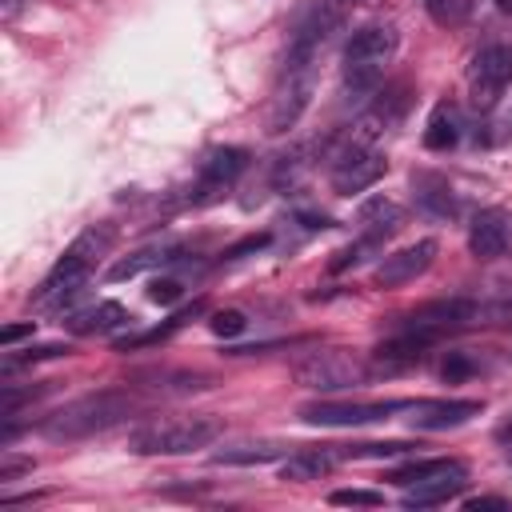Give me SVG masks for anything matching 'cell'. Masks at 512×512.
Returning <instances> with one entry per match:
<instances>
[{
    "instance_id": "obj_2",
    "label": "cell",
    "mask_w": 512,
    "mask_h": 512,
    "mask_svg": "<svg viewBox=\"0 0 512 512\" xmlns=\"http://www.w3.org/2000/svg\"><path fill=\"white\" fill-rule=\"evenodd\" d=\"M132 412H136V396L132 392L104 388V392H88L80 400H68L52 416H44L40 432L48 440H88L96 432H108V428L124 424Z\"/></svg>"
},
{
    "instance_id": "obj_30",
    "label": "cell",
    "mask_w": 512,
    "mask_h": 512,
    "mask_svg": "<svg viewBox=\"0 0 512 512\" xmlns=\"http://www.w3.org/2000/svg\"><path fill=\"white\" fill-rule=\"evenodd\" d=\"M208 328H212L216 336H224V340H228V336H240V332L248 328V320H244V312H240V308H224V312H216V316L208 320Z\"/></svg>"
},
{
    "instance_id": "obj_32",
    "label": "cell",
    "mask_w": 512,
    "mask_h": 512,
    "mask_svg": "<svg viewBox=\"0 0 512 512\" xmlns=\"http://www.w3.org/2000/svg\"><path fill=\"white\" fill-rule=\"evenodd\" d=\"M472 372H476V364L468 360V352H448L444 364H440V376H444L448 384H460V380H468Z\"/></svg>"
},
{
    "instance_id": "obj_23",
    "label": "cell",
    "mask_w": 512,
    "mask_h": 512,
    "mask_svg": "<svg viewBox=\"0 0 512 512\" xmlns=\"http://www.w3.org/2000/svg\"><path fill=\"white\" fill-rule=\"evenodd\" d=\"M468 484V476H440V480H428V484H412L404 492V508H432V504H444L452 496H460Z\"/></svg>"
},
{
    "instance_id": "obj_14",
    "label": "cell",
    "mask_w": 512,
    "mask_h": 512,
    "mask_svg": "<svg viewBox=\"0 0 512 512\" xmlns=\"http://www.w3.org/2000/svg\"><path fill=\"white\" fill-rule=\"evenodd\" d=\"M408 116V88L404 84H396V88H384L380 92V100L356 120V144H376L380 136H388L400 120Z\"/></svg>"
},
{
    "instance_id": "obj_24",
    "label": "cell",
    "mask_w": 512,
    "mask_h": 512,
    "mask_svg": "<svg viewBox=\"0 0 512 512\" xmlns=\"http://www.w3.org/2000/svg\"><path fill=\"white\" fill-rule=\"evenodd\" d=\"M280 456H288V444H280V440H252V444L220 448L212 460L216 464H268V460H280Z\"/></svg>"
},
{
    "instance_id": "obj_20",
    "label": "cell",
    "mask_w": 512,
    "mask_h": 512,
    "mask_svg": "<svg viewBox=\"0 0 512 512\" xmlns=\"http://www.w3.org/2000/svg\"><path fill=\"white\" fill-rule=\"evenodd\" d=\"M176 260V244H152V248H140V252H128L120 256L112 268H108V280L120 284V280H132L148 268H160V264H172Z\"/></svg>"
},
{
    "instance_id": "obj_40",
    "label": "cell",
    "mask_w": 512,
    "mask_h": 512,
    "mask_svg": "<svg viewBox=\"0 0 512 512\" xmlns=\"http://www.w3.org/2000/svg\"><path fill=\"white\" fill-rule=\"evenodd\" d=\"M496 436H500L504 444H512V420H508V424H500V432H496Z\"/></svg>"
},
{
    "instance_id": "obj_8",
    "label": "cell",
    "mask_w": 512,
    "mask_h": 512,
    "mask_svg": "<svg viewBox=\"0 0 512 512\" xmlns=\"http://www.w3.org/2000/svg\"><path fill=\"white\" fill-rule=\"evenodd\" d=\"M512 84V48L508 44H484L472 56L468 68V100L476 112H492L500 104V96Z\"/></svg>"
},
{
    "instance_id": "obj_17",
    "label": "cell",
    "mask_w": 512,
    "mask_h": 512,
    "mask_svg": "<svg viewBox=\"0 0 512 512\" xmlns=\"http://www.w3.org/2000/svg\"><path fill=\"white\" fill-rule=\"evenodd\" d=\"M64 324H68V332H76V336H108V332L132 324V316H128L124 304H116V300H100V304H88V308L72 312Z\"/></svg>"
},
{
    "instance_id": "obj_37",
    "label": "cell",
    "mask_w": 512,
    "mask_h": 512,
    "mask_svg": "<svg viewBox=\"0 0 512 512\" xmlns=\"http://www.w3.org/2000/svg\"><path fill=\"white\" fill-rule=\"evenodd\" d=\"M24 336H32V320H24V324H8V328H0V344L4 348H12L16 340H24Z\"/></svg>"
},
{
    "instance_id": "obj_21",
    "label": "cell",
    "mask_w": 512,
    "mask_h": 512,
    "mask_svg": "<svg viewBox=\"0 0 512 512\" xmlns=\"http://www.w3.org/2000/svg\"><path fill=\"white\" fill-rule=\"evenodd\" d=\"M440 476H468V468L460 460H448V456H436V460H412L396 472H388L392 484L400 488H412V484H428V480H440Z\"/></svg>"
},
{
    "instance_id": "obj_35",
    "label": "cell",
    "mask_w": 512,
    "mask_h": 512,
    "mask_svg": "<svg viewBox=\"0 0 512 512\" xmlns=\"http://www.w3.org/2000/svg\"><path fill=\"white\" fill-rule=\"evenodd\" d=\"M24 472H32V460L28 456H0V484L4 480H16Z\"/></svg>"
},
{
    "instance_id": "obj_22",
    "label": "cell",
    "mask_w": 512,
    "mask_h": 512,
    "mask_svg": "<svg viewBox=\"0 0 512 512\" xmlns=\"http://www.w3.org/2000/svg\"><path fill=\"white\" fill-rule=\"evenodd\" d=\"M456 140H460V112L452 104H436L428 116V128H424V148L448 152Z\"/></svg>"
},
{
    "instance_id": "obj_28",
    "label": "cell",
    "mask_w": 512,
    "mask_h": 512,
    "mask_svg": "<svg viewBox=\"0 0 512 512\" xmlns=\"http://www.w3.org/2000/svg\"><path fill=\"white\" fill-rule=\"evenodd\" d=\"M424 8H428V16H432L440 28H456V24L468 20L472 0H424Z\"/></svg>"
},
{
    "instance_id": "obj_7",
    "label": "cell",
    "mask_w": 512,
    "mask_h": 512,
    "mask_svg": "<svg viewBox=\"0 0 512 512\" xmlns=\"http://www.w3.org/2000/svg\"><path fill=\"white\" fill-rule=\"evenodd\" d=\"M312 92H316V64L284 60L280 80H276V92H272L268 112H264V132L280 136V132L296 128V120H300L304 108L312 104Z\"/></svg>"
},
{
    "instance_id": "obj_10",
    "label": "cell",
    "mask_w": 512,
    "mask_h": 512,
    "mask_svg": "<svg viewBox=\"0 0 512 512\" xmlns=\"http://www.w3.org/2000/svg\"><path fill=\"white\" fill-rule=\"evenodd\" d=\"M472 320H480V304L476 300H468V296H444V300H428V304L412 308L404 316V332H412V336H420V340L432 344L444 332L464 328Z\"/></svg>"
},
{
    "instance_id": "obj_41",
    "label": "cell",
    "mask_w": 512,
    "mask_h": 512,
    "mask_svg": "<svg viewBox=\"0 0 512 512\" xmlns=\"http://www.w3.org/2000/svg\"><path fill=\"white\" fill-rule=\"evenodd\" d=\"M496 4H500V8H504V12H512V0H496Z\"/></svg>"
},
{
    "instance_id": "obj_19",
    "label": "cell",
    "mask_w": 512,
    "mask_h": 512,
    "mask_svg": "<svg viewBox=\"0 0 512 512\" xmlns=\"http://www.w3.org/2000/svg\"><path fill=\"white\" fill-rule=\"evenodd\" d=\"M412 188H416V204L428 212V216H456V196H452V184L440 176V172H412Z\"/></svg>"
},
{
    "instance_id": "obj_9",
    "label": "cell",
    "mask_w": 512,
    "mask_h": 512,
    "mask_svg": "<svg viewBox=\"0 0 512 512\" xmlns=\"http://www.w3.org/2000/svg\"><path fill=\"white\" fill-rule=\"evenodd\" d=\"M400 408H412V404L408 400H308L300 408V420L320 428H356V424L388 420Z\"/></svg>"
},
{
    "instance_id": "obj_13",
    "label": "cell",
    "mask_w": 512,
    "mask_h": 512,
    "mask_svg": "<svg viewBox=\"0 0 512 512\" xmlns=\"http://www.w3.org/2000/svg\"><path fill=\"white\" fill-rule=\"evenodd\" d=\"M244 168H248V152H244V148H216V152H208L204 164H200V180H196V188H192V192H196L192 204L216 200Z\"/></svg>"
},
{
    "instance_id": "obj_15",
    "label": "cell",
    "mask_w": 512,
    "mask_h": 512,
    "mask_svg": "<svg viewBox=\"0 0 512 512\" xmlns=\"http://www.w3.org/2000/svg\"><path fill=\"white\" fill-rule=\"evenodd\" d=\"M512 240V216L504 208H480L468 224V252L476 260H496L508 252Z\"/></svg>"
},
{
    "instance_id": "obj_25",
    "label": "cell",
    "mask_w": 512,
    "mask_h": 512,
    "mask_svg": "<svg viewBox=\"0 0 512 512\" xmlns=\"http://www.w3.org/2000/svg\"><path fill=\"white\" fill-rule=\"evenodd\" d=\"M400 220H404L400 204H392V200H384V196H372V200L360 208L364 232H372V236H380V240H388V236L400 228Z\"/></svg>"
},
{
    "instance_id": "obj_4",
    "label": "cell",
    "mask_w": 512,
    "mask_h": 512,
    "mask_svg": "<svg viewBox=\"0 0 512 512\" xmlns=\"http://www.w3.org/2000/svg\"><path fill=\"white\" fill-rule=\"evenodd\" d=\"M224 432V420L216 416H168L148 420L128 436V448L140 456H184L196 448H208Z\"/></svg>"
},
{
    "instance_id": "obj_18",
    "label": "cell",
    "mask_w": 512,
    "mask_h": 512,
    "mask_svg": "<svg viewBox=\"0 0 512 512\" xmlns=\"http://www.w3.org/2000/svg\"><path fill=\"white\" fill-rule=\"evenodd\" d=\"M336 460H340V448H336V444H332V448H296V452L284 456L280 480H292V484L320 480V476H328V472L336 468Z\"/></svg>"
},
{
    "instance_id": "obj_6",
    "label": "cell",
    "mask_w": 512,
    "mask_h": 512,
    "mask_svg": "<svg viewBox=\"0 0 512 512\" xmlns=\"http://www.w3.org/2000/svg\"><path fill=\"white\" fill-rule=\"evenodd\" d=\"M368 376H372V364H364L348 348H320V352H308L292 364V380L300 388H312V392L360 388V384H368Z\"/></svg>"
},
{
    "instance_id": "obj_3",
    "label": "cell",
    "mask_w": 512,
    "mask_h": 512,
    "mask_svg": "<svg viewBox=\"0 0 512 512\" xmlns=\"http://www.w3.org/2000/svg\"><path fill=\"white\" fill-rule=\"evenodd\" d=\"M400 32L392 24H364L344 44V88L352 96H372L384 80V64L396 56Z\"/></svg>"
},
{
    "instance_id": "obj_29",
    "label": "cell",
    "mask_w": 512,
    "mask_h": 512,
    "mask_svg": "<svg viewBox=\"0 0 512 512\" xmlns=\"http://www.w3.org/2000/svg\"><path fill=\"white\" fill-rule=\"evenodd\" d=\"M328 504H340V508H380L384 496L372 492V488H336L328 496Z\"/></svg>"
},
{
    "instance_id": "obj_27",
    "label": "cell",
    "mask_w": 512,
    "mask_h": 512,
    "mask_svg": "<svg viewBox=\"0 0 512 512\" xmlns=\"http://www.w3.org/2000/svg\"><path fill=\"white\" fill-rule=\"evenodd\" d=\"M340 448V444H336ZM412 452L408 440H384V444H348L340 448V460H388V456H404Z\"/></svg>"
},
{
    "instance_id": "obj_33",
    "label": "cell",
    "mask_w": 512,
    "mask_h": 512,
    "mask_svg": "<svg viewBox=\"0 0 512 512\" xmlns=\"http://www.w3.org/2000/svg\"><path fill=\"white\" fill-rule=\"evenodd\" d=\"M268 232H252V236H244V240H236L228 252H224V260H240V256H248V252H260V248H268Z\"/></svg>"
},
{
    "instance_id": "obj_16",
    "label": "cell",
    "mask_w": 512,
    "mask_h": 512,
    "mask_svg": "<svg viewBox=\"0 0 512 512\" xmlns=\"http://www.w3.org/2000/svg\"><path fill=\"white\" fill-rule=\"evenodd\" d=\"M480 400H416L412 404V428L424 432H444V428H460L472 416H480Z\"/></svg>"
},
{
    "instance_id": "obj_12",
    "label": "cell",
    "mask_w": 512,
    "mask_h": 512,
    "mask_svg": "<svg viewBox=\"0 0 512 512\" xmlns=\"http://www.w3.org/2000/svg\"><path fill=\"white\" fill-rule=\"evenodd\" d=\"M436 260V240H416L400 252H388L380 264H376V284L380 288H404L412 284L416 276H424Z\"/></svg>"
},
{
    "instance_id": "obj_11",
    "label": "cell",
    "mask_w": 512,
    "mask_h": 512,
    "mask_svg": "<svg viewBox=\"0 0 512 512\" xmlns=\"http://www.w3.org/2000/svg\"><path fill=\"white\" fill-rule=\"evenodd\" d=\"M384 172H388V160H384L372 144H356V140H352V144L336 156V164H332V192H336V196H356V192L372 188Z\"/></svg>"
},
{
    "instance_id": "obj_26",
    "label": "cell",
    "mask_w": 512,
    "mask_h": 512,
    "mask_svg": "<svg viewBox=\"0 0 512 512\" xmlns=\"http://www.w3.org/2000/svg\"><path fill=\"white\" fill-rule=\"evenodd\" d=\"M200 312H204V300H192L188 308H180L176 316H168L160 328H152V332H140V336H132V340H120L116 348H120V352H128V348H148V344H160V340H168L172 332H180V328H184L192 316H200Z\"/></svg>"
},
{
    "instance_id": "obj_36",
    "label": "cell",
    "mask_w": 512,
    "mask_h": 512,
    "mask_svg": "<svg viewBox=\"0 0 512 512\" xmlns=\"http://www.w3.org/2000/svg\"><path fill=\"white\" fill-rule=\"evenodd\" d=\"M464 508H468V512H484V508L512 512V500H504V496H472V500H464Z\"/></svg>"
},
{
    "instance_id": "obj_39",
    "label": "cell",
    "mask_w": 512,
    "mask_h": 512,
    "mask_svg": "<svg viewBox=\"0 0 512 512\" xmlns=\"http://www.w3.org/2000/svg\"><path fill=\"white\" fill-rule=\"evenodd\" d=\"M300 220H304V228H332V220H328V216H312V212H304Z\"/></svg>"
},
{
    "instance_id": "obj_31",
    "label": "cell",
    "mask_w": 512,
    "mask_h": 512,
    "mask_svg": "<svg viewBox=\"0 0 512 512\" xmlns=\"http://www.w3.org/2000/svg\"><path fill=\"white\" fill-rule=\"evenodd\" d=\"M72 348L68 344H36V348H24L20 356H8L4 368H16V364H32V360H52V356H68ZM0 368V372H4Z\"/></svg>"
},
{
    "instance_id": "obj_5",
    "label": "cell",
    "mask_w": 512,
    "mask_h": 512,
    "mask_svg": "<svg viewBox=\"0 0 512 512\" xmlns=\"http://www.w3.org/2000/svg\"><path fill=\"white\" fill-rule=\"evenodd\" d=\"M360 0H304V8L296 12V24L288 32V52L284 60L296 64H316L324 44L344 28V20L352 16Z\"/></svg>"
},
{
    "instance_id": "obj_1",
    "label": "cell",
    "mask_w": 512,
    "mask_h": 512,
    "mask_svg": "<svg viewBox=\"0 0 512 512\" xmlns=\"http://www.w3.org/2000/svg\"><path fill=\"white\" fill-rule=\"evenodd\" d=\"M108 244H112V228H88V232H80V236L64 248V256L48 268V276L40 280V288L32 292L28 304H32L36 312L64 308V304L88 284V276H92L96 260L108 252Z\"/></svg>"
},
{
    "instance_id": "obj_38",
    "label": "cell",
    "mask_w": 512,
    "mask_h": 512,
    "mask_svg": "<svg viewBox=\"0 0 512 512\" xmlns=\"http://www.w3.org/2000/svg\"><path fill=\"white\" fill-rule=\"evenodd\" d=\"M24 4H32V0H0V20H4V24H12V20L20 16V8H24Z\"/></svg>"
},
{
    "instance_id": "obj_34",
    "label": "cell",
    "mask_w": 512,
    "mask_h": 512,
    "mask_svg": "<svg viewBox=\"0 0 512 512\" xmlns=\"http://www.w3.org/2000/svg\"><path fill=\"white\" fill-rule=\"evenodd\" d=\"M180 292H184L180 280H152V284H148V300H152V304H176Z\"/></svg>"
}]
</instances>
